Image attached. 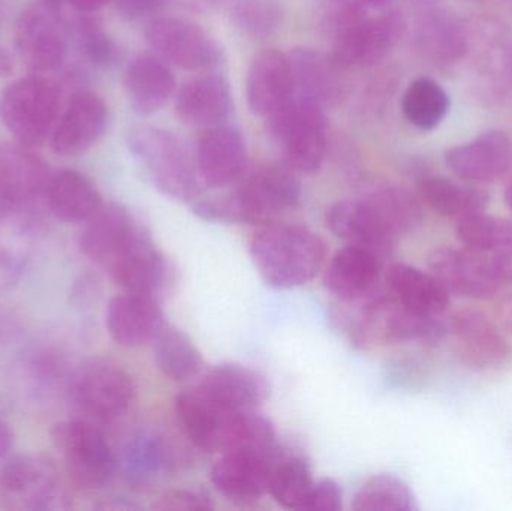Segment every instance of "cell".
Returning a JSON list of instances; mask_svg holds the SVG:
<instances>
[{
	"label": "cell",
	"mask_w": 512,
	"mask_h": 511,
	"mask_svg": "<svg viewBox=\"0 0 512 511\" xmlns=\"http://www.w3.org/2000/svg\"><path fill=\"white\" fill-rule=\"evenodd\" d=\"M108 120L107 105L98 95L77 93L51 132V149L57 155H81L101 140L107 131Z\"/></svg>",
	"instance_id": "cell-14"
},
{
	"label": "cell",
	"mask_w": 512,
	"mask_h": 511,
	"mask_svg": "<svg viewBox=\"0 0 512 511\" xmlns=\"http://www.w3.org/2000/svg\"><path fill=\"white\" fill-rule=\"evenodd\" d=\"M282 456L277 447L224 453L212 468L215 488L236 503H251L270 491L271 479Z\"/></svg>",
	"instance_id": "cell-11"
},
{
	"label": "cell",
	"mask_w": 512,
	"mask_h": 511,
	"mask_svg": "<svg viewBox=\"0 0 512 511\" xmlns=\"http://www.w3.org/2000/svg\"><path fill=\"white\" fill-rule=\"evenodd\" d=\"M147 42L164 59L188 71H203L221 63L222 51L197 24L180 18H156L146 29Z\"/></svg>",
	"instance_id": "cell-12"
},
{
	"label": "cell",
	"mask_w": 512,
	"mask_h": 511,
	"mask_svg": "<svg viewBox=\"0 0 512 511\" xmlns=\"http://www.w3.org/2000/svg\"><path fill=\"white\" fill-rule=\"evenodd\" d=\"M105 321L111 338L126 348L155 342L167 326L159 300L126 291L110 300Z\"/></svg>",
	"instance_id": "cell-17"
},
{
	"label": "cell",
	"mask_w": 512,
	"mask_h": 511,
	"mask_svg": "<svg viewBox=\"0 0 512 511\" xmlns=\"http://www.w3.org/2000/svg\"><path fill=\"white\" fill-rule=\"evenodd\" d=\"M381 278V257L369 249L348 245L331 258L325 285L343 303H355L370 296Z\"/></svg>",
	"instance_id": "cell-23"
},
{
	"label": "cell",
	"mask_w": 512,
	"mask_h": 511,
	"mask_svg": "<svg viewBox=\"0 0 512 511\" xmlns=\"http://www.w3.org/2000/svg\"><path fill=\"white\" fill-rule=\"evenodd\" d=\"M80 246L126 293L161 300L176 284L173 263L153 245L149 231L120 204L99 210L84 230Z\"/></svg>",
	"instance_id": "cell-1"
},
{
	"label": "cell",
	"mask_w": 512,
	"mask_h": 511,
	"mask_svg": "<svg viewBox=\"0 0 512 511\" xmlns=\"http://www.w3.org/2000/svg\"><path fill=\"white\" fill-rule=\"evenodd\" d=\"M75 9L81 12H93L107 5L110 0H68Z\"/></svg>",
	"instance_id": "cell-46"
},
{
	"label": "cell",
	"mask_w": 512,
	"mask_h": 511,
	"mask_svg": "<svg viewBox=\"0 0 512 511\" xmlns=\"http://www.w3.org/2000/svg\"><path fill=\"white\" fill-rule=\"evenodd\" d=\"M2 491L15 509H47L57 491L56 470L45 459L17 456L3 468Z\"/></svg>",
	"instance_id": "cell-20"
},
{
	"label": "cell",
	"mask_w": 512,
	"mask_h": 511,
	"mask_svg": "<svg viewBox=\"0 0 512 511\" xmlns=\"http://www.w3.org/2000/svg\"><path fill=\"white\" fill-rule=\"evenodd\" d=\"M176 413L189 440L209 453L276 446L270 420L255 411H233L213 402L198 389L176 399Z\"/></svg>",
	"instance_id": "cell-2"
},
{
	"label": "cell",
	"mask_w": 512,
	"mask_h": 511,
	"mask_svg": "<svg viewBox=\"0 0 512 511\" xmlns=\"http://www.w3.org/2000/svg\"><path fill=\"white\" fill-rule=\"evenodd\" d=\"M387 284L397 302L415 314L438 318L450 306V293L444 285L432 273L408 264L391 266L387 272Z\"/></svg>",
	"instance_id": "cell-28"
},
{
	"label": "cell",
	"mask_w": 512,
	"mask_h": 511,
	"mask_svg": "<svg viewBox=\"0 0 512 511\" xmlns=\"http://www.w3.org/2000/svg\"><path fill=\"white\" fill-rule=\"evenodd\" d=\"M402 30V18L396 14L351 21L343 27L337 38L334 62L342 66H363L378 62L396 45Z\"/></svg>",
	"instance_id": "cell-15"
},
{
	"label": "cell",
	"mask_w": 512,
	"mask_h": 511,
	"mask_svg": "<svg viewBox=\"0 0 512 511\" xmlns=\"http://www.w3.org/2000/svg\"><path fill=\"white\" fill-rule=\"evenodd\" d=\"M300 183L288 165H265L254 171L237 191L215 200L221 224L262 225L277 222L300 201Z\"/></svg>",
	"instance_id": "cell-4"
},
{
	"label": "cell",
	"mask_w": 512,
	"mask_h": 511,
	"mask_svg": "<svg viewBox=\"0 0 512 511\" xmlns=\"http://www.w3.org/2000/svg\"><path fill=\"white\" fill-rule=\"evenodd\" d=\"M233 96L222 75L209 74L189 81L177 96L176 110L182 122L215 128L231 113Z\"/></svg>",
	"instance_id": "cell-26"
},
{
	"label": "cell",
	"mask_w": 512,
	"mask_h": 511,
	"mask_svg": "<svg viewBox=\"0 0 512 511\" xmlns=\"http://www.w3.org/2000/svg\"><path fill=\"white\" fill-rule=\"evenodd\" d=\"M155 510L162 511H203L215 509L212 498L201 491L192 489H173L162 494L156 500Z\"/></svg>",
	"instance_id": "cell-42"
},
{
	"label": "cell",
	"mask_w": 512,
	"mask_h": 511,
	"mask_svg": "<svg viewBox=\"0 0 512 511\" xmlns=\"http://www.w3.org/2000/svg\"><path fill=\"white\" fill-rule=\"evenodd\" d=\"M51 440L78 485L102 488L116 476L119 462L102 432L86 420H66L51 431Z\"/></svg>",
	"instance_id": "cell-8"
},
{
	"label": "cell",
	"mask_w": 512,
	"mask_h": 511,
	"mask_svg": "<svg viewBox=\"0 0 512 511\" xmlns=\"http://www.w3.org/2000/svg\"><path fill=\"white\" fill-rule=\"evenodd\" d=\"M75 407L96 422H113L122 417L135 396L131 375L113 362L95 360L75 374L71 387Z\"/></svg>",
	"instance_id": "cell-9"
},
{
	"label": "cell",
	"mask_w": 512,
	"mask_h": 511,
	"mask_svg": "<svg viewBox=\"0 0 512 511\" xmlns=\"http://www.w3.org/2000/svg\"><path fill=\"white\" fill-rule=\"evenodd\" d=\"M251 257L270 287H301L312 281L327 260V245L319 234L300 225L271 222L251 240Z\"/></svg>",
	"instance_id": "cell-3"
},
{
	"label": "cell",
	"mask_w": 512,
	"mask_h": 511,
	"mask_svg": "<svg viewBox=\"0 0 512 511\" xmlns=\"http://www.w3.org/2000/svg\"><path fill=\"white\" fill-rule=\"evenodd\" d=\"M445 164L457 177L469 182H495L511 165V143L504 132H483L474 140L451 147Z\"/></svg>",
	"instance_id": "cell-18"
},
{
	"label": "cell",
	"mask_w": 512,
	"mask_h": 511,
	"mask_svg": "<svg viewBox=\"0 0 512 511\" xmlns=\"http://www.w3.org/2000/svg\"><path fill=\"white\" fill-rule=\"evenodd\" d=\"M268 119L271 134L282 144L289 168L306 174L321 168L327 149V128L319 102L294 92Z\"/></svg>",
	"instance_id": "cell-6"
},
{
	"label": "cell",
	"mask_w": 512,
	"mask_h": 511,
	"mask_svg": "<svg viewBox=\"0 0 512 511\" xmlns=\"http://www.w3.org/2000/svg\"><path fill=\"white\" fill-rule=\"evenodd\" d=\"M123 84L135 113L152 116L170 101L176 89V78L161 60L140 56L129 63Z\"/></svg>",
	"instance_id": "cell-27"
},
{
	"label": "cell",
	"mask_w": 512,
	"mask_h": 511,
	"mask_svg": "<svg viewBox=\"0 0 512 511\" xmlns=\"http://www.w3.org/2000/svg\"><path fill=\"white\" fill-rule=\"evenodd\" d=\"M291 65L297 93L321 105L333 96L336 87L333 69L321 54L310 50L297 51L291 57Z\"/></svg>",
	"instance_id": "cell-38"
},
{
	"label": "cell",
	"mask_w": 512,
	"mask_h": 511,
	"mask_svg": "<svg viewBox=\"0 0 512 511\" xmlns=\"http://www.w3.org/2000/svg\"><path fill=\"white\" fill-rule=\"evenodd\" d=\"M171 467V449L158 435H138L126 446L123 470L128 482L137 488L153 485Z\"/></svg>",
	"instance_id": "cell-32"
},
{
	"label": "cell",
	"mask_w": 512,
	"mask_h": 511,
	"mask_svg": "<svg viewBox=\"0 0 512 511\" xmlns=\"http://www.w3.org/2000/svg\"><path fill=\"white\" fill-rule=\"evenodd\" d=\"M342 509V489L334 480L315 482L303 510L339 511Z\"/></svg>",
	"instance_id": "cell-43"
},
{
	"label": "cell",
	"mask_w": 512,
	"mask_h": 511,
	"mask_svg": "<svg viewBox=\"0 0 512 511\" xmlns=\"http://www.w3.org/2000/svg\"><path fill=\"white\" fill-rule=\"evenodd\" d=\"M245 141L228 126L210 128L198 147L197 167L204 185L225 188L242 177L246 168Z\"/></svg>",
	"instance_id": "cell-21"
},
{
	"label": "cell",
	"mask_w": 512,
	"mask_h": 511,
	"mask_svg": "<svg viewBox=\"0 0 512 511\" xmlns=\"http://www.w3.org/2000/svg\"><path fill=\"white\" fill-rule=\"evenodd\" d=\"M315 480L309 462L300 456L280 459L270 483L271 497L289 510H303Z\"/></svg>",
	"instance_id": "cell-37"
},
{
	"label": "cell",
	"mask_w": 512,
	"mask_h": 511,
	"mask_svg": "<svg viewBox=\"0 0 512 511\" xmlns=\"http://www.w3.org/2000/svg\"><path fill=\"white\" fill-rule=\"evenodd\" d=\"M153 344L156 366L170 380L186 383L203 371V354L182 330L167 324Z\"/></svg>",
	"instance_id": "cell-31"
},
{
	"label": "cell",
	"mask_w": 512,
	"mask_h": 511,
	"mask_svg": "<svg viewBox=\"0 0 512 511\" xmlns=\"http://www.w3.org/2000/svg\"><path fill=\"white\" fill-rule=\"evenodd\" d=\"M15 44L33 71L59 68L68 54V30L57 3L44 0L24 11L15 29Z\"/></svg>",
	"instance_id": "cell-10"
},
{
	"label": "cell",
	"mask_w": 512,
	"mask_h": 511,
	"mask_svg": "<svg viewBox=\"0 0 512 511\" xmlns=\"http://www.w3.org/2000/svg\"><path fill=\"white\" fill-rule=\"evenodd\" d=\"M48 165L26 146H0V195L14 207L32 203L50 185Z\"/></svg>",
	"instance_id": "cell-24"
},
{
	"label": "cell",
	"mask_w": 512,
	"mask_h": 511,
	"mask_svg": "<svg viewBox=\"0 0 512 511\" xmlns=\"http://www.w3.org/2000/svg\"><path fill=\"white\" fill-rule=\"evenodd\" d=\"M12 212H15L14 207H12L11 204H9L8 201L0 195V219Z\"/></svg>",
	"instance_id": "cell-51"
},
{
	"label": "cell",
	"mask_w": 512,
	"mask_h": 511,
	"mask_svg": "<svg viewBox=\"0 0 512 511\" xmlns=\"http://www.w3.org/2000/svg\"><path fill=\"white\" fill-rule=\"evenodd\" d=\"M32 251L29 222L15 212L0 219V293L11 290L23 275Z\"/></svg>",
	"instance_id": "cell-33"
},
{
	"label": "cell",
	"mask_w": 512,
	"mask_h": 511,
	"mask_svg": "<svg viewBox=\"0 0 512 511\" xmlns=\"http://www.w3.org/2000/svg\"><path fill=\"white\" fill-rule=\"evenodd\" d=\"M12 444V434L5 420L0 419V456L8 452Z\"/></svg>",
	"instance_id": "cell-47"
},
{
	"label": "cell",
	"mask_w": 512,
	"mask_h": 511,
	"mask_svg": "<svg viewBox=\"0 0 512 511\" xmlns=\"http://www.w3.org/2000/svg\"><path fill=\"white\" fill-rule=\"evenodd\" d=\"M499 311H501V314L499 315H501L502 323H504V326L512 332V294L501 303Z\"/></svg>",
	"instance_id": "cell-48"
},
{
	"label": "cell",
	"mask_w": 512,
	"mask_h": 511,
	"mask_svg": "<svg viewBox=\"0 0 512 511\" xmlns=\"http://www.w3.org/2000/svg\"><path fill=\"white\" fill-rule=\"evenodd\" d=\"M355 511H412L417 510L409 486L393 474H376L363 483L352 503Z\"/></svg>",
	"instance_id": "cell-35"
},
{
	"label": "cell",
	"mask_w": 512,
	"mask_h": 511,
	"mask_svg": "<svg viewBox=\"0 0 512 511\" xmlns=\"http://www.w3.org/2000/svg\"><path fill=\"white\" fill-rule=\"evenodd\" d=\"M12 69L11 57L8 56L3 48H0V78L9 74Z\"/></svg>",
	"instance_id": "cell-49"
},
{
	"label": "cell",
	"mask_w": 512,
	"mask_h": 511,
	"mask_svg": "<svg viewBox=\"0 0 512 511\" xmlns=\"http://www.w3.org/2000/svg\"><path fill=\"white\" fill-rule=\"evenodd\" d=\"M457 236L472 251L499 252L512 246V221L477 213L459 222Z\"/></svg>",
	"instance_id": "cell-39"
},
{
	"label": "cell",
	"mask_w": 512,
	"mask_h": 511,
	"mask_svg": "<svg viewBox=\"0 0 512 511\" xmlns=\"http://www.w3.org/2000/svg\"><path fill=\"white\" fill-rule=\"evenodd\" d=\"M45 198L53 215L69 224L92 221L104 207L96 186L74 170H65L51 177Z\"/></svg>",
	"instance_id": "cell-29"
},
{
	"label": "cell",
	"mask_w": 512,
	"mask_h": 511,
	"mask_svg": "<svg viewBox=\"0 0 512 511\" xmlns=\"http://www.w3.org/2000/svg\"><path fill=\"white\" fill-rule=\"evenodd\" d=\"M78 35L90 62L99 66H105L111 62L114 54L113 42L93 21H81L78 26Z\"/></svg>",
	"instance_id": "cell-41"
},
{
	"label": "cell",
	"mask_w": 512,
	"mask_h": 511,
	"mask_svg": "<svg viewBox=\"0 0 512 511\" xmlns=\"http://www.w3.org/2000/svg\"><path fill=\"white\" fill-rule=\"evenodd\" d=\"M363 8L384 9L390 5L391 0H357Z\"/></svg>",
	"instance_id": "cell-50"
},
{
	"label": "cell",
	"mask_w": 512,
	"mask_h": 511,
	"mask_svg": "<svg viewBox=\"0 0 512 511\" xmlns=\"http://www.w3.org/2000/svg\"><path fill=\"white\" fill-rule=\"evenodd\" d=\"M505 200H507L508 207L512 210V182L508 185L507 192H505Z\"/></svg>",
	"instance_id": "cell-52"
},
{
	"label": "cell",
	"mask_w": 512,
	"mask_h": 511,
	"mask_svg": "<svg viewBox=\"0 0 512 511\" xmlns=\"http://www.w3.org/2000/svg\"><path fill=\"white\" fill-rule=\"evenodd\" d=\"M197 389L233 411H255L270 395L267 378L240 363H224L210 369Z\"/></svg>",
	"instance_id": "cell-19"
},
{
	"label": "cell",
	"mask_w": 512,
	"mask_h": 511,
	"mask_svg": "<svg viewBox=\"0 0 512 511\" xmlns=\"http://www.w3.org/2000/svg\"><path fill=\"white\" fill-rule=\"evenodd\" d=\"M168 0H117L120 12L128 18H143L164 8Z\"/></svg>",
	"instance_id": "cell-44"
},
{
	"label": "cell",
	"mask_w": 512,
	"mask_h": 511,
	"mask_svg": "<svg viewBox=\"0 0 512 511\" xmlns=\"http://www.w3.org/2000/svg\"><path fill=\"white\" fill-rule=\"evenodd\" d=\"M59 110V87L38 75L15 81L0 96V119L21 146L44 143L59 120Z\"/></svg>",
	"instance_id": "cell-7"
},
{
	"label": "cell",
	"mask_w": 512,
	"mask_h": 511,
	"mask_svg": "<svg viewBox=\"0 0 512 511\" xmlns=\"http://www.w3.org/2000/svg\"><path fill=\"white\" fill-rule=\"evenodd\" d=\"M430 272L448 293L468 299H486L498 291L492 261L472 249L438 248L430 252Z\"/></svg>",
	"instance_id": "cell-13"
},
{
	"label": "cell",
	"mask_w": 512,
	"mask_h": 511,
	"mask_svg": "<svg viewBox=\"0 0 512 511\" xmlns=\"http://www.w3.org/2000/svg\"><path fill=\"white\" fill-rule=\"evenodd\" d=\"M418 194L439 215L459 221L483 213L489 204L486 192L459 185L444 177L427 176L418 180Z\"/></svg>",
	"instance_id": "cell-30"
},
{
	"label": "cell",
	"mask_w": 512,
	"mask_h": 511,
	"mask_svg": "<svg viewBox=\"0 0 512 511\" xmlns=\"http://www.w3.org/2000/svg\"><path fill=\"white\" fill-rule=\"evenodd\" d=\"M450 332L466 365L492 369L505 365L512 356L510 342L495 321L474 309L457 312L451 318Z\"/></svg>",
	"instance_id": "cell-16"
},
{
	"label": "cell",
	"mask_w": 512,
	"mask_h": 511,
	"mask_svg": "<svg viewBox=\"0 0 512 511\" xmlns=\"http://www.w3.org/2000/svg\"><path fill=\"white\" fill-rule=\"evenodd\" d=\"M393 236L414 231L423 221V209L411 192L402 188H384L367 198Z\"/></svg>",
	"instance_id": "cell-36"
},
{
	"label": "cell",
	"mask_w": 512,
	"mask_h": 511,
	"mask_svg": "<svg viewBox=\"0 0 512 511\" xmlns=\"http://www.w3.org/2000/svg\"><path fill=\"white\" fill-rule=\"evenodd\" d=\"M490 261L499 281L512 284V246L499 251Z\"/></svg>",
	"instance_id": "cell-45"
},
{
	"label": "cell",
	"mask_w": 512,
	"mask_h": 511,
	"mask_svg": "<svg viewBox=\"0 0 512 511\" xmlns=\"http://www.w3.org/2000/svg\"><path fill=\"white\" fill-rule=\"evenodd\" d=\"M246 92L252 113L270 116L294 93L291 59L276 50L259 54L249 69Z\"/></svg>",
	"instance_id": "cell-25"
},
{
	"label": "cell",
	"mask_w": 512,
	"mask_h": 511,
	"mask_svg": "<svg viewBox=\"0 0 512 511\" xmlns=\"http://www.w3.org/2000/svg\"><path fill=\"white\" fill-rule=\"evenodd\" d=\"M450 95L430 78L412 81L403 95L402 110L406 120L421 131H432L450 113Z\"/></svg>",
	"instance_id": "cell-34"
},
{
	"label": "cell",
	"mask_w": 512,
	"mask_h": 511,
	"mask_svg": "<svg viewBox=\"0 0 512 511\" xmlns=\"http://www.w3.org/2000/svg\"><path fill=\"white\" fill-rule=\"evenodd\" d=\"M327 222L339 239L348 245L369 249L381 258L391 251L397 240L366 200L333 204L328 210Z\"/></svg>",
	"instance_id": "cell-22"
},
{
	"label": "cell",
	"mask_w": 512,
	"mask_h": 511,
	"mask_svg": "<svg viewBox=\"0 0 512 511\" xmlns=\"http://www.w3.org/2000/svg\"><path fill=\"white\" fill-rule=\"evenodd\" d=\"M236 21L251 35H267L280 21V9L273 0H243L236 9Z\"/></svg>",
	"instance_id": "cell-40"
},
{
	"label": "cell",
	"mask_w": 512,
	"mask_h": 511,
	"mask_svg": "<svg viewBox=\"0 0 512 511\" xmlns=\"http://www.w3.org/2000/svg\"><path fill=\"white\" fill-rule=\"evenodd\" d=\"M128 149L143 176L162 194L177 201L200 195L204 183L197 162L171 132L138 126L129 132Z\"/></svg>",
	"instance_id": "cell-5"
}]
</instances>
